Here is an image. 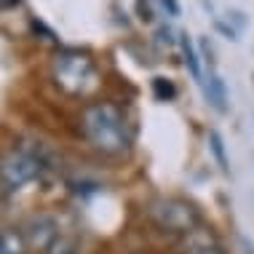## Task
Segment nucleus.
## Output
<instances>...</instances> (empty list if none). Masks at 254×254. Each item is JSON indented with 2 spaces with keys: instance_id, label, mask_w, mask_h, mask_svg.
Wrapping results in <instances>:
<instances>
[{
  "instance_id": "7",
  "label": "nucleus",
  "mask_w": 254,
  "mask_h": 254,
  "mask_svg": "<svg viewBox=\"0 0 254 254\" xmlns=\"http://www.w3.org/2000/svg\"><path fill=\"white\" fill-rule=\"evenodd\" d=\"M180 49H182V59H185V67H188V72L193 75V80H198L201 83L203 72H201V59H198V51H195V43L193 38L188 35V32H180Z\"/></svg>"
},
{
  "instance_id": "8",
  "label": "nucleus",
  "mask_w": 254,
  "mask_h": 254,
  "mask_svg": "<svg viewBox=\"0 0 254 254\" xmlns=\"http://www.w3.org/2000/svg\"><path fill=\"white\" fill-rule=\"evenodd\" d=\"M209 150H211V155H214L217 166L222 169V174H230V161H228V150H225V139L219 131H214V128L209 131Z\"/></svg>"
},
{
  "instance_id": "12",
  "label": "nucleus",
  "mask_w": 254,
  "mask_h": 254,
  "mask_svg": "<svg viewBox=\"0 0 254 254\" xmlns=\"http://www.w3.org/2000/svg\"><path fill=\"white\" fill-rule=\"evenodd\" d=\"M13 5H19V0H0V8H13Z\"/></svg>"
},
{
  "instance_id": "2",
  "label": "nucleus",
  "mask_w": 254,
  "mask_h": 254,
  "mask_svg": "<svg viewBox=\"0 0 254 254\" xmlns=\"http://www.w3.org/2000/svg\"><path fill=\"white\" fill-rule=\"evenodd\" d=\"M51 75L54 83L72 97H88L99 86V72L94 59L78 49H59L54 54Z\"/></svg>"
},
{
  "instance_id": "4",
  "label": "nucleus",
  "mask_w": 254,
  "mask_h": 254,
  "mask_svg": "<svg viewBox=\"0 0 254 254\" xmlns=\"http://www.w3.org/2000/svg\"><path fill=\"white\" fill-rule=\"evenodd\" d=\"M153 217L169 230H190L198 222V214L190 203L177 198H163L153 203Z\"/></svg>"
},
{
  "instance_id": "6",
  "label": "nucleus",
  "mask_w": 254,
  "mask_h": 254,
  "mask_svg": "<svg viewBox=\"0 0 254 254\" xmlns=\"http://www.w3.org/2000/svg\"><path fill=\"white\" fill-rule=\"evenodd\" d=\"M209 83H206V99L209 105L217 110V113H228V86H225L222 75L217 72H209Z\"/></svg>"
},
{
  "instance_id": "13",
  "label": "nucleus",
  "mask_w": 254,
  "mask_h": 254,
  "mask_svg": "<svg viewBox=\"0 0 254 254\" xmlns=\"http://www.w3.org/2000/svg\"><path fill=\"white\" fill-rule=\"evenodd\" d=\"M198 254H222V252H217V249H201Z\"/></svg>"
},
{
  "instance_id": "3",
  "label": "nucleus",
  "mask_w": 254,
  "mask_h": 254,
  "mask_svg": "<svg viewBox=\"0 0 254 254\" xmlns=\"http://www.w3.org/2000/svg\"><path fill=\"white\" fill-rule=\"evenodd\" d=\"M43 161H40V155L30 153V150L24 147H13L8 150L3 158H0V185H3V190H22L24 185L35 182L40 174H43Z\"/></svg>"
},
{
  "instance_id": "10",
  "label": "nucleus",
  "mask_w": 254,
  "mask_h": 254,
  "mask_svg": "<svg viewBox=\"0 0 254 254\" xmlns=\"http://www.w3.org/2000/svg\"><path fill=\"white\" fill-rule=\"evenodd\" d=\"M174 30H171V27H161V30H158V40H161V43H174Z\"/></svg>"
},
{
  "instance_id": "14",
  "label": "nucleus",
  "mask_w": 254,
  "mask_h": 254,
  "mask_svg": "<svg viewBox=\"0 0 254 254\" xmlns=\"http://www.w3.org/2000/svg\"><path fill=\"white\" fill-rule=\"evenodd\" d=\"M0 249H3V233H0Z\"/></svg>"
},
{
  "instance_id": "5",
  "label": "nucleus",
  "mask_w": 254,
  "mask_h": 254,
  "mask_svg": "<svg viewBox=\"0 0 254 254\" xmlns=\"http://www.w3.org/2000/svg\"><path fill=\"white\" fill-rule=\"evenodd\" d=\"M22 238H24L27 246H32V249L49 252L51 246L59 241V225H57V219L49 217V214H35V217L27 219Z\"/></svg>"
},
{
  "instance_id": "11",
  "label": "nucleus",
  "mask_w": 254,
  "mask_h": 254,
  "mask_svg": "<svg viewBox=\"0 0 254 254\" xmlns=\"http://www.w3.org/2000/svg\"><path fill=\"white\" fill-rule=\"evenodd\" d=\"M158 3H161L163 8L171 13V16H177V13H180V5H177V0H158Z\"/></svg>"
},
{
  "instance_id": "9",
  "label": "nucleus",
  "mask_w": 254,
  "mask_h": 254,
  "mask_svg": "<svg viewBox=\"0 0 254 254\" xmlns=\"http://www.w3.org/2000/svg\"><path fill=\"white\" fill-rule=\"evenodd\" d=\"M153 94L158 102H171L177 97V86L169 78H153Z\"/></svg>"
},
{
  "instance_id": "1",
  "label": "nucleus",
  "mask_w": 254,
  "mask_h": 254,
  "mask_svg": "<svg viewBox=\"0 0 254 254\" xmlns=\"http://www.w3.org/2000/svg\"><path fill=\"white\" fill-rule=\"evenodd\" d=\"M83 134L97 150L107 155H123L131 147V134H128L126 118L115 105L110 102H94L83 110Z\"/></svg>"
}]
</instances>
